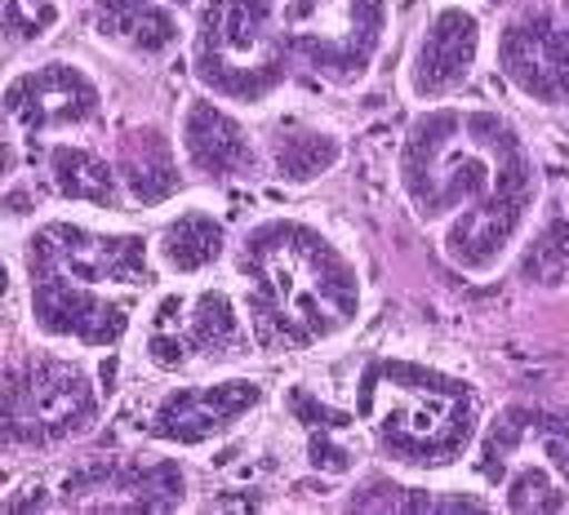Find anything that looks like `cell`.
<instances>
[{
  "mask_svg": "<svg viewBox=\"0 0 569 515\" xmlns=\"http://www.w3.org/2000/svg\"><path fill=\"white\" fill-rule=\"evenodd\" d=\"M396 182L413 218L436 226L449 266L471 280H493L520 253L547 195L525 129L485 102L422 107L405 129Z\"/></svg>",
  "mask_w": 569,
  "mask_h": 515,
  "instance_id": "obj_1",
  "label": "cell"
},
{
  "mask_svg": "<svg viewBox=\"0 0 569 515\" xmlns=\"http://www.w3.org/2000/svg\"><path fill=\"white\" fill-rule=\"evenodd\" d=\"M240 306L253 346L289 355L347 333L360 315L356 262L302 218H262L236 244Z\"/></svg>",
  "mask_w": 569,
  "mask_h": 515,
  "instance_id": "obj_2",
  "label": "cell"
},
{
  "mask_svg": "<svg viewBox=\"0 0 569 515\" xmlns=\"http://www.w3.org/2000/svg\"><path fill=\"white\" fill-rule=\"evenodd\" d=\"M27 271L31 311L49 337L116 346L151 289V249L142 235L49 222L27 244Z\"/></svg>",
  "mask_w": 569,
  "mask_h": 515,
  "instance_id": "obj_3",
  "label": "cell"
},
{
  "mask_svg": "<svg viewBox=\"0 0 569 515\" xmlns=\"http://www.w3.org/2000/svg\"><path fill=\"white\" fill-rule=\"evenodd\" d=\"M365 440L405 471H449L476 453L485 431L480 391L427 360L373 355L356 377Z\"/></svg>",
  "mask_w": 569,
  "mask_h": 515,
  "instance_id": "obj_4",
  "label": "cell"
},
{
  "mask_svg": "<svg viewBox=\"0 0 569 515\" xmlns=\"http://www.w3.org/2000/svg\"><path fill=\"white\" fill-rule=\"evenodd\" d=\"M289 62L280 0H196L191 75L209 98L258 107L289 80Z\"/></svg>",
  "mask_w": 569,
  "mask_h": 515,
  "instance_id": "obj_5",
  "label": "cell"
},
{
  "mask_svg": "<svg viewBox=\"0 0 569 515\" xmlns=\"http://www.w3.org/2000/svg\"><path fill=\"white\" fill-rule=\"evenodd\" d=\"M476 471L485 479V493H493V506L525 511V515H551L569 511V422L529 408L507 404L498 408L476 444Z\"/></svg>",
  "mask_w": 569,
  "mask_h": 515,
  "instance_id": "obj_6",
  "label": "cell"
},
{
  "mask_svg": "<svg viewBox=\"0 0 569 515\" xmlns=\"http://www.w3.org/2000/svg\"><path fill=\"white\" fill-rule=\"evenodd\" d=\"M387 22V0H280V31L293 62L342 89L373 71Z\"/></svg>",
  "mask_w": 569,
  "mask_h": 515,
  "instance_id": "obj_7",
  "label": "cell"
},
{
  "mask_svg": "<svg viewBox=\"0 0 569 515\" xmlns=\"http://www.w3.org/2000/svg\"><path fill=\"white\" fill-rule=\"evenodd\" d=\"M98 417V391L89 373L58 355L22 360L0 377V440L22 448H49L76 440Z\"/></svg>",
  "mask_w": 569,
  "mask_h": 515,
  "instance_id": "obj_8",
  "label": "cell"
},
{
  "mask_svg": "<svg viewBox=\"0 0 569 515\" xmlns=\"http://www.w3.org/2000/svg\"><path fill=\"white\" fill-rule=\"evenodd\" d=\"M249 342L253 333H249L244 306L218 284L173 289L151 306V320H147V360L164 373L240 355V346Z\"/></svg>",
  "mask_w": 569,
  "mask_h": 515,
  "instance_id": "obj_9",
  "label": "cell"
},
{
  "mask_svg": "<svg viewBox=\"0 0 569 515\" xmlns=\"http://www.w3.org/2000/svg\"><path fill=\"white\" fill-rule=\"evenodd\" d=\"M493 67L516 98L560 111L569 107V18L551 0L516 4L493 36Z\"/></svg>",
  "mask_w": 569,
  "mask_h": 515,
  "instance_id": "obj_10",
  "label": "cell"
},
{
  "mask_svg": "<svg viewBox=\"0 0 569 515\" xmlns=\"http://www.w3.org/2000/svg\"><path fill=\"white\" fill-rule=\"evenodd\" d=\"M258 404H262V386L253 377L187 382L156 400V408L147 417V435L160 444H173V448H196V444L227 435Z\"/></svg>",
  "mask_w": 569,
  "mask_h": 515,
  "instance_id": "obj_11",
  "label": "cell"
},
{
  "mask_svg": "<svg viewBox=\"0 0 569 515\" xmlns=\"http://www.w3.org/2000/svg\"><path fill=\"white\" fill-rule=\"evenodd\" d=\"M187 479L173 457H98L67 475V502L80 511H173Z\"/></svg>",
  "mask_w": 569,
  "mask_h": 515,
  "instance_id": "obj_12",
  "label": "cell"
},
{
  "mask_svg": "<svg viewBox=\"0 0 569 515\" xmlns=\"http://www.w3.org/2000/svg\"><path fill=\"white\" fill-rule=\"evenodd\" d=\"M480 49H485L480 13L467 4H440L409 53V93L427 107L453 98L476 75Z\"/></svg>",
  "mask_w": 569,
  "mask_h": 515,
  "instance_id": "obj_13",
  "label": "cell"
},
{
  "mask_svg": "<svg viewBox=\"0 0 569 515\" xmlns=\"http://www.w3.org/2000/svg\"><path fill=\"white\" fill-rule=\"evenodd\" d=\"M178 151H182L187 173L209 178V182H244V178H258L267 164V151L253 142V133L209 93L182 107Z\"/></svg>",
  "mask_w": 569,
  "mask_h": 515,
  "instance_id": "obj_14",
  "label": "cell"
},
{
  "mask_svg": "<svg viewBox=\"0 0 569 515\" xmlns=\"http://www.w3.org/2000/svg\"><path fill=\"white\" fill-rule=\"evenodd\" d=\"M4 111L18 129L36 133H58V129H80L93 124L102 111V93L93 75H84L71 62H44L36 71H22L4 89Z\"/></svg>",
  "mask_w": 569,
  "mask_h": 515,
  "instance_id": "obj_15",
  "label": "cell"
},
{
  "mask_svg": "<svg viewBox=\"0 0 569 515\" xmlns=\"http://www.w3.org/2000/svg\"><path fill=\"white\" fill-rule=\"evenodd\" d=\"M187 13H196V0H98L93 22L98 31L142 58L169 53L187 36Z\"/></svg>",
  "mask_w": 569,
  "mask_h": 515,
  "instance_id": "obj_16",
  "label": "cell"
},
{
  "mask_svg": "<svg viewBox=\"0 0 569 515\" xmlns=\"http://www.w3.org/2000/svg\"><path fill=\"white\" fill-rule=\"evenodd\" d=\"M182 151L178 142L156 129V124H138L120 138V151H116V173H120V186L133 204L151 209V204H164L169 195H178L182 186Z\"/></svg>",
  "mask_w": 569,
  "mask_h": 515,
  "instance_id": "obj_17",
  "label": "cell"
},
{
  "mask_svg": "<svg viewBox=\"0 0 569 515\" xmlns=\"http://www.w3.org/2000/svg\"><path fill=\"white\" fill-rule=\"evenodd\" d=\"M284 408H289V417L302 426L307 462H311L316 471L342 475V471H351V466L360 462V435H365V426H360L356 408L342 413V408L325 404V400H320L316 391H307V386H293V391L284 395Z\"/></svg>",
  "mask_w": 569,
  "mask_h": 515,
  "instance_id": "obj_18",
  "label": "cell"
},
{
  "mask_svg": "<svg viewBox=\"0 0 569 515\" xmlns=\"http://www.w3.org/2000/svg\"><path fill=\"white\" fill-rule=\"evenodd\" d=\"M49 186L62 200H80V204H98V209H120L124 204V186L120 173L107 155H98L93 147L80 142H58L49 147Z\"/></svg>",
  "mask_w": 569,
  "mask_h": 515,
  "instance_id": "obj_19",
  "label": "cell"
},
{
  "mask_svg": "<svg viewBox=\"0 0 569 515\" xmlns=\"http://www.w3.org/2000/svg\"><path fill=\"white\" fill-rule=\"evenodd\" d=\"M227 253V226L209 209H182L156 235V262L169 275H200Z\"/></svg>",
  "mask_w": 569,
  "mask_h": 515,
  "instance_id": "obj_20",
  "label": "cell"
},
{
  "mask_svg": "<svg viewBox=\"0 0 569 515\" xmlns=\"http://www.w3.org/2000/svg\"><path fill=\"white\" fill-rule=\"evenodd\" d=\"M342 160V142L333 133L307 129V124H280L276 138H267V164L284 182H311L329 173Z\"/></svg>",
  "mask_w": 569,
  "mask_h": 515,
  "instance_id": "obj_21",
  "label": "cell"
},
{
  "mask_svg": "<svg viewBox=\"0 0 569 515\" xmlns=\"http://www.w3.org/2000/svg\"><path fill=\"white\" fill-rule=\"evenodd\" d=\"M58 22V0H0V31L9 40H40Z\"/></svg>",
  "mask_w": 569,
  "mask_h": 515,
  "instance_id": "obj_22",
  "label": "cell"
},
{
  "mask_svg": "<svg viewBox=\"0 0 569 515\" xmlns=\"http://www.w3.org/2000/svg\"><path fill=\"white\" fill-rule=\"evenodd\" d=\"M13 169H18V147H13V138H9V111L0 107V182H4Z\"/></svg>",
  "mask_w": 569,
  "mask_h": 515,
  "instance_id": "obj_23",
  "label": "cell"
},
{
  "mask_svg": "<svg viewBox=\"0 0 569 515\" xmlns=\"http://www.w3.org/2000/svg\"><path fill=\"white\" fill-rule=\"evenodd\" d=\"M485 4H493V9H516V4H525V0H485Z\"/></svg>",
  "mask_w": 569,
  "mask_h": 515,
  "instance_id": "obj_24",
  "label": "cell"
},
{
  "mask_svg": "<svg viewBox=\"0 0 569 515\" xmlns=\"http://www.w3.org/2000/svg\"><path fill=\"white\" fill-rule=\"evenodd\" d=\"M556 4H560V13H565V18H569V0H556Z\"/></svg>",
  "mask_w": 569,
  "mask_h": 515,
  "instance_id": "obj_25",
  "label": "cell"
},
{
  "mask_svg": "<svg viewBox=\"0 0 569 515\" xmlns=\"http://www.w3.org/2000/svg\"><path fill=\"white\" fill-rule=\"evenodd\" d=\"M0 293H4V266H0Z\"/></svg>",
  "mask_w": 569,
  "mask_h": 515,
  "instance_id": "obj_26",
  "label": "cell"
}]
</instances>
